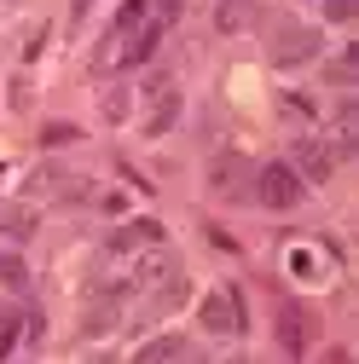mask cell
Here are the masks:
<instances>
[{
  "mask_svg": "<svg viewBox=\"0 0 359 364\" xmlns=\"http://www.w3.org/2000/svg\"><path fill=\"white\" fill-rule=\"evenodd\" d=\"M249 197L261 203V208H296L301 203V173L290 168V162H266V168H255V186H249Z\"/></svg>",
  "mask_w": 359,
  "mask_h": 364,
  "instance_id": "1",
  "label": "cell"
},
{
  "mask_svg": "<svg viewBox=\"0 0 359 364\" xmlns=\"http://www.w3.org/2000/svg\"><path fill=\"white\" fill-rule=\"evenodd\" d=\"M249 186H255V168H249L238 151H220V156L209 162V191H214V197L244 203V197H249Z\"/></svg>",
  "mask_w": 359,
  "mask_h": 364,
  "instance_id": "2",
  "label": "cell"
},
{
  "mask_svg": "<svg viewBox=\"0 0 359 364\" xmlns=\"http://www.w3.org/2000/svg\"><path fill=\"white\" fill-rule=\"evenodd\" d=\"M197 318H203V330H209V336H244V306H238L232 289L203 295V301H197Z\"/></svg>",
  "mask_w": 359,
  "mask_h": 364,
  "instance_id": "3",
  "label": "cell"
},
{
  "mask_svg": "<svg viewBox=\"0 0 359 364\" xmlns=\"http://www.w3.org/2000/svg\"><path fill=\"white\" fill-rule=\"evenodd\" d=\"M313 336H319V318H313L307 306H296V301H284V306H279V347L301 358V353L313 347Z\"/></svg>",
  "mask_w": 359,
  "mask_h": 364,
  "instance_id": "4",
  "label": "cell"
},
{
  "mask_svg": "<svg viewBox=\"0 0 359 364\" xmlns=\"http://www.w3.org/2000/svg\"><path fill=\"white\" fill-rule=\"evenodd\" d=\"M319 53H325V35L319 29H279V41H273V58L279 64H307Z\"/></svg>",
  "mask_w": 359,
  "mask_h": 364,
  "instance_id": "5",
  "label": "cell"
},
{
  "mask_svg": "<svg viewBox=\"0 0 359 364\" xmlns=\"http://www.w3.org/2000/svg\"><path fill=\"white\" fill-rule=\"evenodd\" d=\"M290 168H296L301 179H313V186H325V179H331V168H336V156H331V145H325V139H301Z\"/></svg>",
  "mask_w": 359,
  "mask_h": 364,
  "instance_id": "6",
  "label": "cell"
},
{
  "mask_svg": "<svg viewBox=\"0 0 359 364\" xmlns=\"http://www.w3.org/2000/svg\"><path fill=\"white\" fill-rule=\"evenodd\" d=\"M325 145H331V156H336V162L359 151V105H353V99H342V110H336V133H331Z\"/></svg>",
  "mask_w": 359,
  "mask_h": 364,
  "instance_id": "7",
  "label": "cell"
},
{
  "mask_svg": "<svg viewBox=\"0 0 359 364\" xmlns=\"http://www.w3.org/2000/svg\"><path fill=\"white\" fill-rule=\"evenodd\" d=\"M145 243H162V225L157 220H128L110 232V255H128V249H145Z\"/></svg>",
  "mask_w": 359,
  "mask_h": 364,
  "instance_id": "8",
  "label": "cell"
},
{
  "mask_svg": "<svg viewBox=\"0 0 359 364\" xmlns=\"http://www.w3.org/2000/svg\"><path fill=\"white\" fill-rule=\"evenodd\" d=\"M162 29H168V23H157V18L140 23V29H133V41H128V53H116V64H151V53L162 47Z\"/></svg>",
  "mask_w": 359,
  "mask_h": 364,
  "instance_id": "9",
  "label": "cell"
},
{
  "mask_svg": "<svg viewBox=\"0 0 359 364\" xmlns=\"http://www.w3.org/2000/svg\"><path fill=\"white\" fill-rule=\"evenodd\" d=\"M157 295H151V306H145V318H168V312H180V306H186V278H180V272H174V278H162V284H151Z\"/></svg>",
  "mask_w": 359,
  "mask_h": 364,
  "instance_id": "10",
  "label": "cell"
},
{
  "mask_svg": "<svg viewBox=\"0 0 359 364\" xmlns=\"http://www.w3.org/2000/svg\"><path fill=\"white\" fill-rule=\"evenodd\" d=\"M180 272V260L168 255V249H151L140 266H133V289H151V284H162V278H174Z\"/></svg>",
  "mask_w": 359,
  "mask_h": 364,
  "instance_id": "11",
  "label": "cell"
},
{
  "mask_svg": "<svg viewBox=\"0 0 359 364\" xmlns=\"http://www.w3.org/2000/svg\"><path fill=\"white\" fill-rule=\"evenodd\" d=\"M168 358H192V341L186 336H157L140 347V364H168Z\"/></svg>",
  "mask_w": 359,
  "mask_h": 364,
  "instance_id": "12",
  "label": "cell"
},
{
  "mask_svg": "<svg viewBox=\"0 0 359 364\" xmlns=\"http://www.w3.org/2000/svg\"><path fill=\"white\" fill-rule=\"evenodd\" d=\"M116 330V301H93L81 318V336H110Z\"/></svg>",
  "mask_w": 359,
  "mask_h": 364,
  "instance_id": "13",
  "label": "cell"
},
{
  "mask_svg": "<svg viewBox=\"0 0 359 364\" xmlns=\"http://www.w3.org/2000/svg\"><path fill=\"white\" fill-rule=\"evenodd\" d=\"M0 232H6L12 243L35 237V208H6V214H0Z\"/></svg>",
  "mask_w": 359,
  "mask_h": 364,
  "instance_id": "14",
  "label": "cell"
},
{
  "mask_svg": "<svg viewBox=\"0 0 359 364\" xmlns=\"http://www.w3.org/2000/svg\"><path fill=\"white\" fill-rule=\"evenodd\" d=\"M145 12H151V0H122V12H116V29L110 35H133L145 23Z\"/></svg>",
  "mask_w": 359,
  "mask_h": 364,
  "instance_id": "15",
  "label": "cell"
},
{
  "mask_svg": "<svg viewBox=\"0 0 359 364\" xmlns=\"http://www.w3.org/2000/svg\"><path fill=\"white\" fill-rule=\"evenodd\" d=\"M76 139H81V127H70V122H47V127H41V145H47V151L76 145Z\"/></svg>",
  "mask_w": 359,
  "mask_h": 364,
  "instance_id": "16",
  "label": "cell"
},
{
  "mask_svg": "<svg viewBox=\"0 0 359 364\" xmlns=\"http://www.w3.org/2000/svg\"><path fill=\"white\" fill-rule=\"evenodd\" d=\"M0 284H6V289H24V284H29V266H24L18 255H0Z\"/></svg>",
  "mask_w": 359,
  "mask_h": 364,
  "instance_id": "17",
  "label": "cell"
},
{
  "mask_svg": "<svg viewBox=\"0 0 359 364\" xmlns=\"http://www.w3.org/2000/svg\"><path fill=\"white\" fill-rule=\"evenodd\" d=\"M18 336H24V318H0V353H18Z\"/></svg>",
  "mask_w": 359,
  "mask_h": 364,
  "instance_id": "18",
  "label": "cell"
},
{
  "mask_svg": "<svg viewBox=\"0 0 359 364\" xmlns=\"http://www.w3.org/2000/svg\"><path fill=\"white\" fill-rule=\"evenodd\" d=\"M249 23V0H232L227 12H220V29H244Z\"/></svg>",
  "mask_w": 359,
  "mask_h": 364,
  "instance_id": "19",
  "label": "cell"
},
{
  "mask_svg": "<svg viewBox=\"0 0 359 364\" xmlns=\"http://www.w3.org/2000/svg\"><path fill=\"white\" fill-rule=\"evenodd\" d=\"M53 186H64L58 168H35V173H29V191H53Z\"/></svg>",
  "mask_w": 359,
  "mask_h": 364,
  "instance_id": "20",
  "label": "cell"
},
{
  "mask_svg": "<svg viewBox=\"0 0 359 364\" xmlns=\"http://www.w3.org/2000/svg\"><path fill=\"white\" fill-rule=\"evenodd\" d=\"M353 6H359V0H325V18H331V23H348Z\"/></svg>",
  "mask_w": 359,
  "mask_h": 364,
  "instance_id": "21",
  "label": "cell"
},
{
  "mask_svg": "<svg viewBox=\"0 0 359 364\" xmlns=\"http://www.w3.org/2000/svg\"><path fill=\"white\" fill-rule=\"evenodd\" d=\"M105 116H110V122L128 116V93H122V87H116V93H105Z\"/></svg>",
  "mask_w": 359,
  "mask_h": 364,
  "instance_id": "22",
  "label": "cell"
},
{
  "mask_svg": "<svg viewBox=\"0 0 359 364\" xmlns=\"http://www.w3.org/2000/svg\"><path fill=\"white\" fill-rule=\"evenodd\" d=\"M41 330H47V318H41V312H24V341H41Z\"/></svg>",
  "mask_w": 359,
  "mask_h": 364,
  "instance_id": "23",
  "label": "cell"
},
{
  "mask_svg": "<svg viewBox=\"0 0 359 364\" xmlns=\"http://www.w3.org/2000/svg\"><path fill=\"white\" fill-rule=\"evenodd\" d=\"M209 243H214V249H227V255L238 249V237H227V232H220V225H209Z\"/></svg>",
  "mask_w": 359,
  "mask_h": 364,
  "instance_id": "24",
  "label": "cell"
},
{
  "mask_svg": "<svg viewBox=\"0 0 359 364\" xmlns=\"http://www.w3.org/2000/svg\"><path fill=\"white\" fill-rule=\"evenodd\" d=\"M76 6H81V0H76Z\"/></svg>",
  "mask_w": 359,
  "mask_h": 364,
  "instance_id": "25",
  "label": "cell"
}]
</instances>
